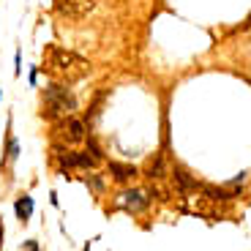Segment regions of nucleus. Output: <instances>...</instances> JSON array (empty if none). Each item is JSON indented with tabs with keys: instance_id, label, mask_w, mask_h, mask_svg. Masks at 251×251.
<instances>
[{
	"instance_id": "nucleus-8",
	"label": "nucleus",
	"mask_w": 251,
	"mask_h": 251,
	"mask_svg": "<svg viewBox=\"0 0 251 251\" xmlns=\"http://www.w3.org/2000/svg\"><path fill=\"white\" fill-rule=\"evenodd\" d=\"M205 197L213 200V202H226V200L235 197V188H229V186H205Z\"/></svg>"
},
{
	"instance_id": "nucleus-1",
	"label": "nucleus",
	"mask_w": 251,
	"mask_h": 251,
	"mask_svg": "<svg viewBox=\"0 0 251 251\" xmlns=\"http://www.w3.org/2000/svg\"><path fill=\"white\" fill-rule=\"evenodd\" d=\"M44 69L55 76H66V79H79L90 71V63L79 57L76 52H69L63 47H47L44 55Z\"/></svg>"
},
{
	"instance_id": "nucleus-10",
	"label": "nucleus",
	"mask_w": 251,
	"mask_h": 251,
	"mask_svg": "<svg viewBox=\"0 0 251 251\" xmlns=\"http://www.w3.org/2000/svg\"><path fill=\"white\" fill-rule=\"evenodd\" d=\"M164 172H167V170H164V156H161V153H156V158L148 164V177H151V180H161Z\"/></svg>"
},
{
	"instance_id": "nucleus-11",
	"label": "nucleus",
	"mask_w": 251,
	"mask_h": 251,
	"mask_svg": "<svg viewBox=\"0 0 251 251\" xmlns=\"http://www.w3.org/2000/svg\"><path fill=\"white\" fill-rule=\"evenodd\" d=\"M30 213H33V200H30V197L17 200V216H19V221H27V219H30Z\"/></svg>"
},
{
	"instance_id": "nucleus-6",
	"label": "nucleus",
	"mask_w": 251,
	"mask_h": 251,
	"mask_svg": "<svg viewBox=\"0 0 251 251\" xmlns=\"http://www.w3.org/2000/svg\"><path fill=\"white\" fill-rule=\"evenodd\" d=\"M172 180H175L177 191H183V194H188V191H194V188H200V180H197V177H191L186 170H180V167H177V170L172 172Z\"/></svg>"
},
{
	"instance_id": "nucleus-3",
	"label": "nucleus",
	"mask_w": 251,
	"mask_h": 251,
	"mask_svg": "<svg viewBox=\"0 0 251 251\" xmlns=\"http://www.w3.org/2000/svg\"><path fill=\"white\" fill-rule=\"evenodd\" d=\"M96 8V0H55V11L69 19H82Z\"/></svg>"
},
{
	"instance_id": "nucleus-7",
	"label": "nucleus",
	"mask_w": 251,
	"mask_h": 251,
	"mask_svg": "<svg viewBox=\"0 0 251 251\" xmlns=\"http://www.w3.org/2000/svg\"><path fill=\"white\" fill-rule=\"evenodd\" d=\"M109 175H112L118 183H126V180H131V177H137V170H134L131 164L109 161Z\"/></svg>"
},
{
	"instance_id": "nucleus-12",
	"label": "nucleus",
	"mask_w": 251,
	"mask_h": 251,
	"mask_svg": "<svg viewBox=\"0 0 251 251\" xmlns=\"http://www.w3.org/2000/svg\"><path fill=\"white\" fill-rule=\"evenodd\" d=\"M85 180H88L90 186H93V191H101V188H104V180H101L99 175H88V177H85Z\"/></svg>"
},
{
	"instance_id": "nucleus-14",
	"label": "nucleus",
	"mask_w": 251,
	"mask_h": 251,
	"mask_svg": "<svg viewBox=\"0 0 251 251\" xmlns=\"http://www.w3.org/2000/svg\"><path fill=\"white\" fill-rule=\"evenodd\" d=\"M27 251H38V246H36V243H33V240H30V243H27Z\"/></svg>"
},
{
	"instance_id": "nucleus-2",
	"label": "nucleus",
	"mask_w": 251,
	"mask_h": 251,
	"mask_svg": "<svg viewBox=\"0 0 251 251\" xmlns=\"http://www.w3.org/2000/svg\"><path fill=\"white\" fill-rule=\"evenodd\" d=\"M76 109V99L71 96L69 88L63 85H50L44 90V104H41V115L47 120H55V118H69L74 115Z\"/></svg>"
},
{
	"instance_id": "nucleus-9",
	"label": "nucleus",
	"mask_w": 251,
	"mask_h": 251,
	"mask_svg": "<svg viewBox=\"0 0 251 251\" xmlns=\"http://www.w3.org/2000/svg\"><path fill=\"white\" fill-rule=\"evenodd\" d=\"M74 156V167H79V170H93L96 164L101 161L99 156H93L90 151H76V153H71Z\"/></svg>"
},
{
	"instance_id": "nucleus-5",
	"label": "nucleus",
	"mask_w": 251,
	"mask_h": 251,
	"mask_svg": "<svg viewBox=\"0 0 251 251\" xmlns=\"http://www.w3.org/2000/svg\"><path fill=\"white\" fill-rule=\"evenodd\" d=\"M60 134H63V139L66 142H82L85 139V120L82 118H76V115H69V118L60 123Z\"/></svg>"
},
{
	"instance_id": "nucleus-13",
	"label": "nucleus",
	"mask_w": 251,
	"mask_h": 251,
	"mask_svg": "<svg viewBox=\"0 0 251 251\" xmlns=\"http://www.w3.org/2000/svg\"><path fill=\"white\" fill-rule=\"evenodd\" d=\"M17 156H19V145L14 139H8V161H14Z\"/></svg>"
},
{
	"instance_id": "nucleus-4",
	"label": "nucleus",
	"mask_w": 251,
	"mask_h": 251,
	"mask_svg": "<svg viewBox=\"0 0 251 251\" xmlns=\"http://www.w3.org/2000/svg\"><path fill=\"white\" fill-rule=\"evenodd\" d=\"M118 205L128 213H142L145 207L151 205V197L145 191H120L118 194Z\"/></svg>"
}]
</instances>
